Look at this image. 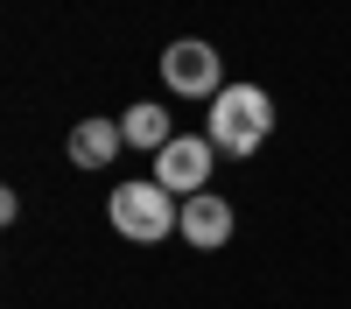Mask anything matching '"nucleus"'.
<instances>
[{"label":"nucleus","mask_w":351,"mask_h":309,"mask_svg":"<svg viewBox=\"0 0 351 309\" xmlns=\"http://www.w3.org/2000/svg\"><path fill=\"white\" fill-rule=\"evenodd\" d=\"M211 148L232 155V162H246L267 148V134H274V99H267V84H225V92L211 99Z\"/></svg>","instance_id":"nucleus-1"},{"label":"nucleus","mask_w":351,"mask_h":309,"mask_svg":"<svg viewBox=\"0 0 351 309\" xmlns=\"http://www.w3.org/2000/svg\"><path fill=\"white\" fill-rule=\"evenodd\" d=\"M106 225H112L120 239H134V246H162L169 232H183V197L162 190L155 176L112 183V197H106Z\"/></svg>","instance_id":"nucleus-2"},{"label":"nucleus","mask_w":351,"mask_h":309,"mask_svg":"<svg viewBox=\"0 0 351 309\" xmlns=\"http://www.w3.org/2000/svg\"><path fill=\"white\" fill-rule=\"evenodd\" d=\"M162 84L176 99H218L225 92V64H218V49L204 36H176L162 49Z\"/></svg>","instance_id":"nucleus-3"},{"label":"nucleus","mask_w":351,"mask_h":309,"mask_svg":"<svg viewBox=\"0 0 351 309\" xmlns=\"http://www.w3.org/2000/svg\"><path fill=\"white\" fill-rule=\"evenodd\" d=\"M211 162H218L211 134H176L169 148L155 155V183L176 190V197H197V190H211Z\"/></svg>","instance_id":"nucleus-4"},{"label":"nucleus","mask_w":351,"mask_h":309,"mask_svg":"<svg viewBox=\"0 0 351 309\" xmlns=\"http://www.w3.org/2000/svg\"><path fill=\"white\" fill-rule=\"evenodd\" d=\"M232 225H239V218H232L225 197H218V190H197V197H183V232H176V239L197 246V253H218V246L232 239Z\"/></svg>","instance_id":"nucleus-5"},{"label":"nucleus","mask_w":351,"mask_h":309,"mask_svg":"<svg viewBox=\"0 0 351 309\" xmlns=\"http://www.w3.org/2000/svg\"><path fill=\"white\" fill-rule=\"evenodd\" d=\"M64 148H71V162H77V169H106L112 155L127 148V134H120V120H99V112H92V120H77V127H71Z\"/></svg>","instance_id":"nucleus-6"},{"label":"nucleus","mask_w":351,"mask_h":309,"mask_svg":"<svg viewBox=\"0 0 351 309\" xmlns=\"http://www.w3.org/2000/svg\"><path fill=\"white\" fill-rule=\"evenodd\" d=\"M120 134H127V148H148V155H162L169 140H176V127H169V112H162L155 99H141V106H127V112H120Z\"/></svg>","instance_id":"nucleus-7"}]
</instances>
